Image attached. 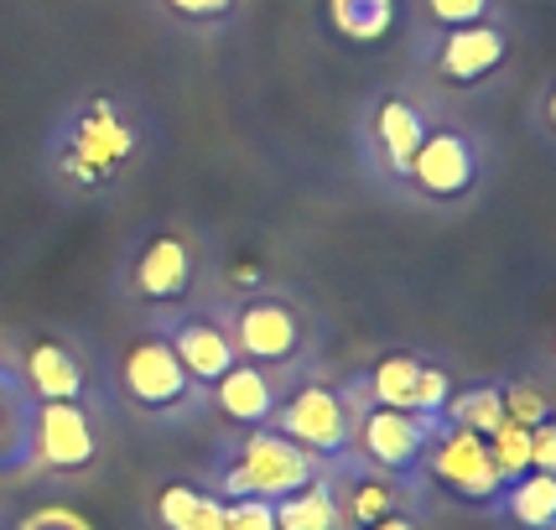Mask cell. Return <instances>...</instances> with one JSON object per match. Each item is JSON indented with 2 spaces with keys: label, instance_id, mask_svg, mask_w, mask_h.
<instances>
[{
  "label": "cell",
  "instance_id": "obj_16",
  "mask_svg": "<svg viewBox=\"0 0 556 530\" xmlns=\"http://www.w3.org/2000/svg\"><path fill=\"white\" fill-rule=\"evenodd\" d=\"M328 22H333L343 42L375 48L401 22V0H328Z\"/></svg>",
  "mask_w": 556,
  "mask_h": 530
},
{
  "label": "cell",
  "instance_id": "obj_19",
  "mask_svg": "<svg viewBox=\"0 0 556 530\" xmlns=\"http://www.w3.org/2000/svg\"><path fill=\"white\" fill-rule=\"evenodd\" d=\"M442 421H447V427H463V432L489 437L500 421H505V386L453 390V395H447V406H442Z\"/></svg>",
  "mask_w": 556,
  "mask_h": 530
},
{
  "label": "cell",
  "instance_id": "obj_15",
  "mask_svg": "<svg viewBox=\"0 0 556 530\" xmlns=\"http://www.w3.org/2000/svg\"><path fill=\"white\" fill-rule=\"evenodd\" d=\"M73 151H68V172H78V177H104L110 172V162H121L125 151H130V130H125L115 115H110V104H94L89 115H84V125H78V136H73Z\"/></svg>",
  "mask_w": 556,
  "mask_h": 530
},
{
  "label": "cell",
  "instance_id": "obj_27",
  "mask_svg": "<svg viewBox=\"0 0 556 530\" xmlns=\"http://www.w3.org/2000/svg\"><path fill=\"white\" fill-rule=\"evenodd\" d=\"M224 530H276L270 500H224Z\"/></svg>",
  "mask_w": 556,
  "mask_h": 530
},
{
  "label": "cell",
  "instance_id": "obj_22",
  "mask_svg": "<svg viewBox=\"0 0 556 530\" xmlns=\"http://www.w3.org/2000/svg\"><path fill=\"white\" fill-rule=\"evenodd\" d=\"M489 442V458H494V474H500V483H515L531 474V427H520V421H500L494 432L484 437Z\"/></svg>",
  "mask_w": 556,
  "mask_h": 530
},
{
  "label": "cell",
  "instance_id": "obj_10",
  "mask_svg": "<svg viewBox=\"0 0 556 530\" xmlns=\"http://www.w3.org/2000/svg\"><path fill=\"white\" fill-rule=\"evenodd\" d=\"M208 390H214L218 416H224L229 427H244V432L270 427V416H276V406H281L276 375H270V369H261V364H250V359H235Z\"/></svg>",
  "mask_w": 556,
  "mask_h": 530
},
{
  "label": "cell",
  "instance_id": "obj_4",
  "mask_svg": "<svg viewBox=\"0 0 556 530\" xmlns=\"http://www.w3.org/2000/svg\"><path fill=\"white\" fill-rule=\"evenodd\" d=\"M432 73L453 89H479L494 73L505 68L509 58V26L505 22H473V26H453V31H437L432 42Z\"/></svg>",
  "mask_w": 556,
  "mask_h": 530
},
{
  "label": "cell",
  "instance_id": "obj_21",
  "mask_svg": "<svg viewBox=\"0 0 556 530\" xmlns=\"http://www.w3.org/2000/svg\"><path fill=\"white\" fill-rule=\"evenodd\" d=\"M343 526H375V520H386V515H395L401 509V500H395V489H390V479H375V474H359V479L343 489Z\"/></svg>",
  "mask_w": 556,
  "mask_h": 530
},
{
  "label": "cell",
  "instance_id": "obj_7",
  "mask_svg": "<svg viewBox=\"0 0 556 530\" xmlns=\"http://www.w3.org/2000/svg\"><path fill=\"white\" fill-rule=\"evenodd\" d=\"M121 386L136 406L156 411V416H162V411H177L193 395V380L182 375V364H177V354H172V343L162 333H146L125 349Z\"/></svg>",
  "mask_w": 556,
  "mask_h": 530
},
{
  "label": "cell",
  "instance_id": "obj_5",
  "mask_svg": "<svg viewBox=\"0 0 556 530\" xmlns=\"http://www.w3.org/2000/svg\"><path fill=\"white\" fill-rule=\"evenodd\" d=\"M427 468L442 489H453L468 505H489L505 494V483L494 474V458H489V442L479 432H463V427H442L427 442Z\"/></svg>",
  "mask_w": 556,
  "mask_h": 530
},
{
  "label": "cell",
  "instance_id": "obj_9",
  "mask_svg": "<svg viewBox=\"0 0 556 530\" xmlns=\"http://www.w3.org/2000/svg\"><path fill=\"white\" fill-rule=\"evenodd\" d=\"M31 447H37V458L58 468V474H78V468H89L99 453L94 442V421H89V411L84 401H37L31 411Z\"/></svg>",
  "mask_w": 556,
  "mask_h": 530
},
{
  "label": "cell",
  "instance_id": "obj_25",
  "mask_svg": "<svg viewBox=\"0 0 556 530\" xmlns=\"http://www.w3.org/2000/svg\"><path fill=\"white\" fill-rule=\"evenodd\" d=\"M193 509H198V489H188V483H162V494H156V520H162V530H182L193 520Z\"/></svg>",
  "mask_w": 556,
  "mask_h": 530
},
{
  "label": "cell",
  "instance_id": "obj_30",
  "mask_svg": "<svg viewBox=\"0 0 556 530\" xmlns=\"http://www.w3.org/2000/svg\"><path fill=\"white\" fill-rule=\"evenodd\" d=\"M182 530H224V500H214V494H198L193 520H188Z\"/></svg>",
  "mask_w": 556,
  "mask_h": 530
},
{
  "label": "cell",
  "instance_id": "obj_28",
  "mask_svg": "<svg viewBox=\"0 0 556 530\" xmlns=\"http://www.w3.org/2000/svg\"><path fill=\"white\" fill-rule=\"evenodd\" d=\"M177 22H224V16H235V5L240 0H162Z\"/></svg>",
  "mask_w": 556,
  "mask_h": 530
},
{
  "label": "cell",
  "instance_id": "obj_23",
  "mask_svg": "<svg viewBox=\"0 0 556 530\" xmlns=\"http://www.w3.org/2000/svg\"><path fill=\"white\" fill-rule=\"evenodd\" d=\"M421 22L432 26V31L494 22V0H421Z\"/></svg>",
  "mask_w": 556,
  "mask_h": 530
},
{
  "label": "cell",
  "instance_id": "obj_8",
  "mask_svg": "<svg viewBox=\"0 0 556 530\" xmlns=\"http://www.w3.org/2000/svg\"><path fill=\"white\" fill-rule=\"evenodd\" d=\"M432 432H437V421L416 416V411H390V406H369L354 421V442H359V453L380 474H412L416 463L427 458Z\"/></svg>",
  "mask_w": 556,
  "mask_h": 530
},
{
  "label": "cell",
  "instance_id": "obj_17",
  "mask_svg": "<svg viewBox=\"0 0 556 530\" xmlns=\"http://www.w3.org/2000/svg\"><path fill=\"white\" fill-rule=\"evenodd\" d=\"M270 509H276V530H343L339 494L323 479L302 483L287 500H270Z\"/></svg>",
  "mask_w": 556,
  "mask_h": 530
},
{
  "label": "cell",
  "instance_id": "obj_2",
  "mask_svg": "<svg viewBox=\"0 0 556 530\" xmlns=\"http://www.w3.org/2000/svg\"><path fill=\"white\" fill-rule=\"evenodd\" d=\"M270 421L307 458H339V453H349V442H354V406L333 386H302L287 406H276Z\"/></svg>",
  "mask_w": 556,
  "mask_h": 530
},
{
  "label": "cell",
  "instance_id": "obj_3",
  "mask_svg": "<svg viewBox=\"0 0 556 530\" xmlns=\"http://www.w3.org/2000/svg\"><path fill=\"white\" fill-rule=\"evenodd\" d=\"M401 177H406L421 198L453 203V198H463L473 182H479V146H473L468 130H453V125L432 130V125H427V136L416 146L412 167L401 172Z\"/></svg>",
  "mask_w": 556,
  "mask_h": 530
},
{
  "label": "cell",
  "instance_id": "obj_18",
  "mask_svg": "<svg viewBox=\"0 0 556 530\" xmlns=\"http://www.w3.org/2000/svg\"><path fill=\"white\" fill-rule=\"evenodd\" d=\"M364 390H369V401H375V406L416 411V390H421V359H412V354H390V359H380L375 369H369Z\"/></svg>",
  "mask_w": 556,
  "mask_h": 530
},
{
  "label": "cell",
  "instance_id": "obj_31",
  "mask_svg": "<svg viewBox=\"0 0 556 530\" xmlns=\"http://www.w3.org/2000/svg\"><path fill=\"white\" fill-rule=\"evenodd\" d=\"M359 530H421V526H416V520H406V515L395 509V515H386V520H375V526H359Z\"/></svg>",
  "mask_w": 556,
  "mask_h": 530
},
{
  "label": "cell",
  "instance_id": "obj_1",
  "mask_svg": "<svg viewBox=\"0 0 556 530\" xmlns=\"http://www.w3.org/2000/svg\"><path fill=\"white\" fill-rule=\"evenodd\" d=\"M317 479V458H307L291 437L281 432H250L224 474L229 500H287L302 483Z\"/></svg>",
  "mask_w": 556,
  "mask_h": 530
},
{
  "label": "cell",
  "instance_id": "obj_14",
  "mask_svg": "<svg viewBox=\"0 0 556 530\" xmlns=\"http://www.w3.org/2000/svg\"><path fill=\"white\" fill-rule=\"evenodd\" d=\"M369 136H375V151H380V162H386L395 177L412 167L416 146L427 136V115L416 110L406 94H386L375 104V121H369Z\"/></svg>",
  "mask_w": 556,
  "mask_h": 530
},
{
  "label": "cell",
  "instance_id": "obj_26",
  "mask_svg": "<svg viewBox=\"0 0 556 530\" xmlns=\"http://www.w3.org/2000/svg\"><path fill=\"white\" fill-rule=\"evenodd\" d=\"M447 395H453V375H447V369H432V364H421L416 416H427V421H442V406H447Z\"/></svg>",
  "mask_w": 556,
  "mask_h": 530
},
{
  "label": "cell",
  "instance_id": "obj_11",
  "mask_svg": "<svg viewBox=\"0 0 556 530\" xmlns=\"http://www.w3.org/2000/svg\"><path fill=\"white\" fill-rule=\"evenodd\" d=\"M198 261H193V244L177 240V235H151L141 244V255L130 265V287L146 302H182L193 291Z\"/></svg>",
  "mask_w": 556,
  "mask_h": 530
},
{
  "label": "cell",
  "instance_id": "obj_29",
  "mask_svg": "<svg viewBox=\"0 0 556 530\" xmlns=\"http://www.w3.org/2000/svg\"><path fill=\"white\" fill-rule=\"evenodd\" d=\"M531 474H556V421L531 427Z\"/></svg>",
  "mask_w": 556,
  "mask_h": 530
},
{
  "label": "cell",
  "instance_id": "obj_6",
  "mask_svg": "<svg viewBox=\"0 0 556 530\" xmlns=\"http://www.w3.org/2000/svg\"><path fill=\"white\" fill-rule=\"evenodd\" d=\"M229 343H235L240 359L261 364V369L291 364L296 349H302V317L281 296H250V302H240V313L229 323Z\"/></svg>",
  "mask_w": 556,
  "mask_h": 530
},
{
  "label": "cell",
  "instance_id": "obj_24",
  "mask_svg": "<svg viewBox=\"0 0 556 530\" xmlns=\"http://www.w3.org/2000/svg\"><path fill=\"white\" fill-rule=\"evenodd\" d=\"M505 416L509 421H520V427H541V421H552V401H546V390L541 386L515 380V386H505Z\"/></svg>",
  "mask_w": 556,
  "mask_h": 530
},
{
  "label": "cell",
  "instance_id": "obj_13",
  "mask_svg": "<svg viewBox=\"0 0 556 530\" xmlns=\"http://www.w3.org/2000/svg\"><path fill=\"white\" fill-rule=\"evenodd\" d=\"M22 380L31 390V401H84V390H89V375H84L78 354L68 343H58V338H37L26 349Z\"/></svg>",
  "mask_w": 556,
  "mask_h": 530
},
{
  "label": "cell",
  "instance_id": "obj_12",
  "mask_svg": "<svg viewBox=\"0 0 556 530\" xmlns=\"http://www.w3.org/2000/svg\"><path fill=\"white\" fill-rule=\"evenodd\" d=\"M167 343H172V354H177L182 375H188L193 386H214L218 375L240 359L235 343H229V328L214 323V317H182V323L167 333Z\"/></svg>",
  "mask_w": 556,
  "mask_h": 530
},
{
  "label": "cell",
  "instance_id": "obj_20",
  "mask_svg": "<svg viewBox=\"0 0 556 530\" xmlns=\"http://www.w3.org/2000/svg\"><path fill=\"white\" fill-rule=\"evenodd\" d=\"M505 509L520 530H552L556 526V474H526L505 489Z\"/></svg>",
  "mask_w": 556,
  "mask_h": 530
}]
</instances>
